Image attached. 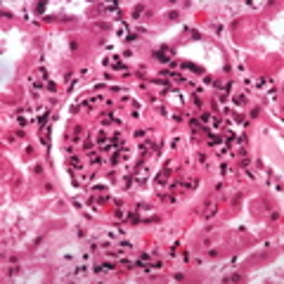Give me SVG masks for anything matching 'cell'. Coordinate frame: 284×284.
I'll use <instances>...</instances> for the list:
<instances>
[{
  "mask_svg": "<svg viewBox=\"0 0 284 284\" xmlns=\"http://www.w3.org/2000/svg\"><path fill=\"white\" fill-rule=\"evenodd\" d=\"M156 57H159V59H170V52H168V50H159Z\"/></svg>",
  "mask_w": 284,
  "mask_h": 284,
  "instance_id": "cell-1",
  "label": "cell"
}]
</instances>
